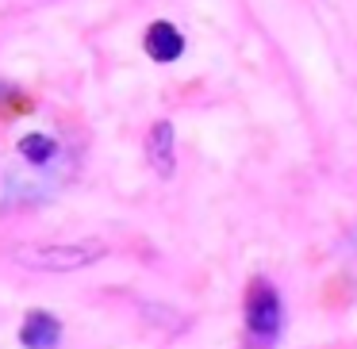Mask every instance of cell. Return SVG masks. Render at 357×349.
Segmentation results:
<instances>
[{
    "instance_id": "obj_1",
    "label": "cell",
    "mask_w": 357,
    "mask_h": 349,
    "mask_svg": "<svg viewBox=\"0 0 357 349\" xmlns=\"http://www.w3.org/2000/svg\"><path fill=\"white\" fill-rule=\"evenodd\" d=\"M108 254L104 242H20L12 249L16 265L24 269H35V272H77V269H89L96 265L100 257Z\"/></svg>"
},
{
    "instance_id": "obj_2",
    "label": "cell",
    "mask_w": 357,
    "mask_h": 349,
    "mask_svg": "<svg viewBox=\"0 0 357 349\" xmlns=\"http://www.w3.org/2000/svg\"><path fill=\"white\" fill-rule=\"evenodd\" d=\"M280 295L269 280H254L246 295V326L257 341H273L280 334Z\"/></svg>"
},
{
    "instance_id": "obj_3",
    "label": "cell",
    "mask_w": 357,
    "mask_h": 349,
    "mask_svg": "<svg viewBox=\"0 0 357 349\" xmlns=\"http://www.w3.org/2000/svg\"><path fill=\"white\" fill-rule=\"evenodd\" d=\"M16 162H20V169H31L35 177H43V173H54V165L62 162V146H58V139H50V134H43V131L20 134Z\"/></svg>"
},
{
    "instance_id": "obj_4",
    "label": "cell",
    "mask_w": 357,
    "mask_h": 349,
    "mask_svg": "<svg viewBox=\"0 0 357 349\" xmlns=\"http://www.w3.org/2000/svg\"><path fill=\"white\" fill-rule=\"evenodd\" d=\"M146 162L158 177H173L177 169V131L169 119H158L146 134Z\"/></svg>"
},
{
    "instance_id": "obj_5",
    "label": "cell",
    "mask_w": 357,
    "mask_h": 349,
    "mask_svg": "<svg viewBox=\"0 0 357 349\" xmlns=\"http://www.w3.org/2000/svg\"><path fill=\"white\" fill-rule=\"evenodd\" d=\"M20 341L24 349H54L62 341V323L50 311H31L20 326Z\"/></svg>"
},
{
    "instance_id": "obj_6",
    "label": "cell",
    "mask_w": 357,
    "mask_h": 349,
    "mask_svg": "<svg viewBox=\"0 0 357 349\" xmlns=\"http://www.w3.org/2000/svg\"><path fill=\"white\" fill-rule=\"evenodd\" d=\"M142 42H146V54L154 58V62H177V58L185 54V35H181L173 24H165V20L150 24Z\"/></svg>"
},
{
    "instance_id": "obj_7",
    "label": "cell",
    "mask_w": 357,
    "mask_h": 349,
    "mask_svg": "<svg viewBox=\"0 0 357 349\" xmlns=\"http://www.w3.org/2000/svg\"><path fill=\"white\" fill-rule=\"evenodd\" d=\"M349 238H354V246H357V226H354V234H349Z\"/></svg>"
}]
</instances>
